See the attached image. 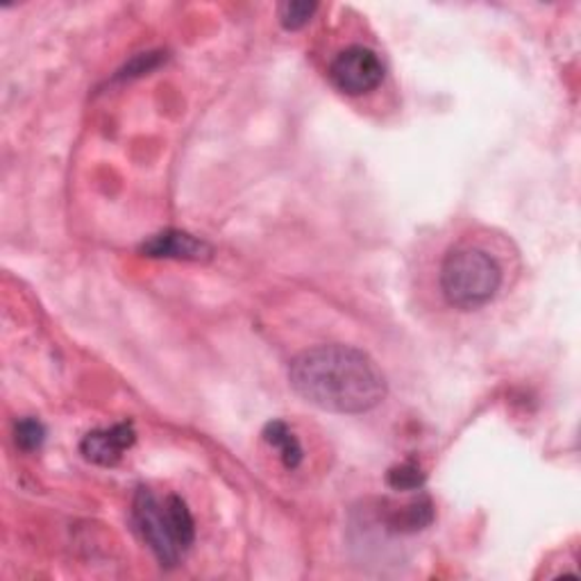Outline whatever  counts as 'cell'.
Returning <instances> with one entry per match:
<instances>
[{
	"label": "cell",
	"instance_id": "1",
	"mask_svg": "<svg viewBox=\"0 0 581 581\" xmlns=\"http://www.w3.org/2000/svg\"><path fill=\"white\" fill-rule=\"evenodd\" d=\"M289 380L307 402L334 413H365L387 398L380 365L348 345L304 350L291 361Z\"/></svg>",
	"mask_w": 581,
	"mask_h": 581
},
{
	"label": "cell",
	"instance_id": "2",
	"mask_svg": "<svg viewBox=\"0 0 581 581\" xmlns=\"http://www.w3.org/2000/svg\"><path fill=\"white\" fill-rule=\"evenodd\" d=\"M134 524L162 565H178L196 539V524L187 502L178 495L164 500L150 489H139L134 498Z\"/></svg>",
	"mask_w": 581,
	"mask_h": 581
},
{
	"label": "cell",
	"instance_id": "3",
	"mask_svg": "<svg viewBox=\"0 0 581 581\" xmlns=\"http://www.w3.org/2000/svg\"><path fill=\"white\" fill-rule=\"evenodd\" d=\"M441 291L457 309L489 304L502 287V269L484 248L461 246L445 254L441 267Z\"/></svg>",
	"mask_w": 581,
	"mask_h": 581
},
{
	"label": "cell",
	"instance_id": "4",
	"mask_svg": "<svg viewBox=\"0 0 581 581\" xmlns=\"http://www.w3.org/2000/svg\"><path fill=\"white\" fill-rule=\"evenodd\" d=\"M330 80L339 91L361 96L382 84L384 64L371 48L350 46L330 64Z\"/></svg>",
	"mask_w": 581,
	"mask_h": 581
},
{
	"label": "cell",
	"instance_id": "5",
	"mask_svg": "<svg viewBox=\"0 0 581 581\" xmlns=\"http://www.w3.org/2000/svg\"><path fill=\"white\" fill-rule=\"evenodd\" d=\"M134 441H137V432L132 422H119L114 428L89 432L80 443V452L91 463L117 465L123 452L134 445Z\"/></svg>",
	"mask_w": 581,
	"mask_h": 581
},
{
	"label": "cell",
	"instance_id": "6",
	"mask_svg": "<svg viewBox=\"0 0 581 581\" xmlns=\"http://www.w3.org/2000/svg\"><path fill=\"white\" fill-rule=\"evenodd\" d=\"M141 252L148 257H164V259H187V261H200L204 257L211 254V248L187 234V232H178V230H169L162 234H154L152 239H148L141 246Z\"/></svg>",
	"mask_w": 581,
	"mask_h": 581
},
{
	"label": "cell",
	"instance_id": "7",
	"mask_svg": "<svg viewBox=\"0 0 581 581\" xmlns=\"http://www.w3.org/2000/svg\"><path fill=\"white\" fill-rule=\"evenodd\" d=\"M263 441L280 452L284 468L295 470L302 463V445L295 439V434L289 430L287 422L282 420L269 422V425L263 428Z\"/></svg>",
	"mask_w": 581,
	"mask_h": 581
},
{
	"label": "cell",
	"instance_id": "8",
	"mask_svg": "<svg viewBox=\"0 0 581 581\" xmlns=\"http://www.w3.org/2000/svg\"><path fill=\"white\" fill-rule=\"evenodd\" d=\"M434 518V507L430 502V498H420L415 502H411L402 513H398V518L393 520V527L400 532H415L422 530V527L430 524Z\"/></svg>",
	"mask_w": 581,
	"mask_h": 581
},
{
	"label": "cell",
	"instance_id": "9",
	"mask_svg": "<svg viewBox=\"0 0 581 581\" xmlns=\"http://www.w3.org/2000/svg\"><path fill=\"white\" fill-rule=\"evenodd\" d=\"M389 484L395 491H415V489H420L422 484H425V472L420 470L418 463L407 461V463H400V465L391 468Z\"/></svg>",
	"mask_w": 581,
	"mask_h": 581
},
{
	"label": "cell",
	"instance_id": "10",
	"mask_svg": "<svg viewBox=\"0 0 581 581\" xmlns=\"http://www.w3.org/2000/svg\"><path fill=\"white\" fill-rule=\"evenodd\" d=\"M315 10H319V6H315V3H307V0H293V3H282L278 14H280V23L287 30H300L311 21Z\"/></svg>",
	"mask_w": 581,
	"mask_h": 581
},
{
	"label": "cell",
	"instance_id": "11",
	"mask_svg": "<svg viewBox=\"0 0 581 581\" xmlns=\"http://www.w3.org/2000/svg\"><path fill=\"white\" fill-rule=\"evenodd\" d=\"M14 439H17V445L26 452H32V450H39L43 439H46V430L39 420L34 418H26L21 422H17L14 428Z\"/></svg>",
	"mask_w": 581,
	"mask_h": 581
}]
</instances>
